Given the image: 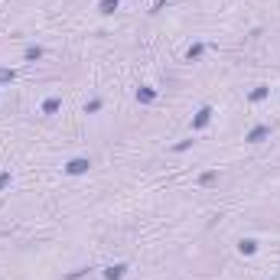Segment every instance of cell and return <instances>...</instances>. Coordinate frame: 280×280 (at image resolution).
<instances>
[{
  "instance_id": "1",
  "label": "cell",
  "mask_w": 280,
  "mask_h": 280,
  "mask_svg": "<svg viewBox=\"0 0 280 280\" xmlns=\"http://www.w3.org/2000/svg\"><path fill=\"white\" fill-rule=\"evenodd\" d=\"M88 170H92V160H88V156H75V160L65 163V173H69V176H82V173H88Z\"/></svg>"
},
{
  "instance_id": "2",
  "label": "cell",
  "mask_w": 280,
  "mask_h": 280,
  "mask_svg": "<svg viewBox=\"0 0 280 280\" xmlns=\"http://www.w3.org/2000/svg\"><path fill=\"white\" fill-rule=\"evenodd\" d=\"M209 121H212V104H202V108L195 111V117H192V131H202V127H209Z\"/></svg>"
},
{
  "instance_id": "3",
  "label": "cell",
  "mask_w": 280,
  "mask_h": 280,
  "mask_svg": "<svg viewBox=\"0 0 280 280\" xmlns=\"http://www.w3.org/2000/svg\"><path fill=\"white\" fill-rule=\"evenodd\" d=\"M267 137H271V124H257V127H251V131H248V137H244V140H248V143H264Z\"/></svg>"
},
{
  "instance_id": "4",
  "label": "cell",
  "mask_w": 280,
  "mask_h": 280,
  "mask_svg": "<svg viewBox=\"0 0 280 280\" xmlns=\"http://www.w3.org/2000/svg\"><path fill=\"white\" fill-rule=\"evenodd\" d=\"M127 274V264H111V267H104V280H121Z\"/></svg>"
},
{
  "instance_id": "5",
  "label": "cell",
  "mask_w": 280,
  "mask_h": 280,
  "mask_svg": "<svg viewBox=\"0 0 280 280\" xmlns=\"http://www.w3.org/2000/svg\"><path fill=\"white\" fill-rule=\"evenodd\" d=\"M137 101H140V104H153V101H156V88H147V85L137 88Z\"/></svg>"
},
{
  "instance_id": "6",
  "label": "cell",
  "mask_w": 280,
  "mask_h": 280,
  "mask_svg": "<svg viewBox=\"0 0 280 280\" xmlns=\"http://www.w3.org/2000/svg\"><path fill=\"white\" fill-rule=\"evenodd\" d=\"M59 108H62V101H59V98H46V101H43V114H55Z\"/></svg>"
},
{
  "instance_id": "7",
  "label": "cell",
  "mask_w": 280,
  "mask_h": 280,
  "mask_svg": "<svg viewBox=\"0 0 280 280\" xmlns=\"http://www.w3.org/2000/svg\"><path fill=\"white\" fill-rule=\"evenodd\" d=\"M117 7H121V0H98V10L101 13H114Z\"/></svg>"
},
{
  "instance_id": "8",
  "label": "cell",
  "mask_w": 280,
  "mask_h": 280,
  "mask_svg": "<svg viewBox=\"0 0 280 280\" xmlns=\"http://www.w3.org/2000/svg\"><path fill=\"white\" fill-rule=\"evenodd\" d=\"M23 59H26V62H36V59H43V49H39V46H26Z\"/></svg>"
},
{
  "instance_id": "9",
  "label": "cell",
  "mask_w": 280,
  "mask_h": 280,
  "mask_svg": "<svg viewBox=\"0 0 280 280\" xmlns=\"http://www.w3.org/2000/svg\"><path fill=\"white\" fill-rule=\"evenodd\" d=\"M238 251H241V254H254V251H257V241H254V238H244V241L238 244Z\"/></svg>"
},
{
  "instance_id": "10",
  "label": "cell",
  "mask_w": 280,
  "mask_h": 280,
  "mask_svg": "<svg viewBox=\"0 0 280 280\" xmlns=\"http://www.w3.org/2000/svg\"><path fill=\"white\" fill-rule=\"evenodd\" d=\"M202 52H205V46H202V43H192V46H189V52H186V59L192 62V59H199Z\"/></svg>"
},
{
  "instance_id": "11",
  "label": "cell",
  "mask_w": 280,
  "mask_h": 280,
  "mask_svg": "<svg viewBox=\"0 0 280 280\" xmlns=\"http://www.w3.org/2000/svg\"><path fill=\"white\" fill-rule=\"evenodd\" d=\"M267 94H271V88H267V85H261V88H254V92H251V101H264Z\"/></svg>"
},
{
  "instance_id": "12",
  "label": "cell",
  "mask_w": 280,
  "mask_h": 280,
  "mask_svg": "<svg viewBox=\"0 0 280 280\" xmlns=\"http://www.w3.org/2000/svg\"><path fill=\"white\" fill-rule=\"evenodd\" d=\"M13 78H16L13 69H0V85H7V82H13Z\"/></svg>"
},
{
  "instance_id": "13",
  "label": "cell",
  "mask_w": 280,
  "mask_h": 280,
  "mask_svg": "<svg viewBox=\"0 0 280 280\" xmlns=\"http://www.w3.org/2000/svg\"><path fill=\"white\" fill-rule=\"evenodd\" d=\"M215 179H218V173H202V176H199V183H202V186H212Z\"/></svg>"
},
{
  "instance_id": "14",
  "label": "cell",
  "mask_w": 280,
  "mask_h": 280,
  "mask_svg": "<svg viewBox=\"0 0 280 280\" xmlns=\"http://www.w3.org/2000/svg\"><path fill=\"white\" fill-rule=\"evenodd\" d=\"M88 271H92V267H78V271H72V274H69V277H65V280H78V277H85Z\"/></svg>"
},
{
  "instance_id": "15",
  "label": "cell",
  "mask_w": 280,
  "mask_h": 280,
  "mask_svg": "<svg viewBox=\"0 0 280 280\" xmlns=\"http://www.w3.org/2000/svg\"><path fill=\"white\" fill-rule=\"evenodd\" d=\"M94 111H101V101H98V98H94V101H88V104H85V114H94Z\"/></svg>"
},
{
  "instance_id": "16",
  "label": "cell",
  "mask_w": 280,
  "mask_h": 280,
  "mask_svg": "<svg viewBox=\"0 0 280 280\" xmlns=\"http://www.w3.org/2000/svg\"><path fill=\"white\" fill-rule=\"evenodd\" d=\"M10 183H13V176H10V173H0V192H3Z\"/></svg>"
},
{
  "instance_id": "17",
  "label": "cell",
  "mask_w": 280,
  "mask_h": 280,
  "mask_svg": "<svg viewBox=\"0 0 280 280\" xmlns=\"http://www.w3.org/2000/svg\"><path fill=\"white\" fill-rule=\"evenodd\" d=\"M189 147H192V140H179L173 150H176V153H183V150H189Z\"/></svg>"
},
{
  "instance_id": "18",
  "label": "cell",
  "mask_w": 280,
  "mask_h": 280,
  "mask_svg": "<svg viewBox=\"0 0 280 280\" xmlns=\"http://www.w3.org/2000/svg\"><path fill=\"white\" fill-rule=\"evenodd\" d=\"M166 3H170V0H156V3H153V10H150V13H160V10H163Z\"/></svg>"
}]
</instances>
